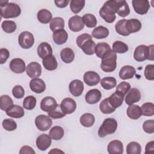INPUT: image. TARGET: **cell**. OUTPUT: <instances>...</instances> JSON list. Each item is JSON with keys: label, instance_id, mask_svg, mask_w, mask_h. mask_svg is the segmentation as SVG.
<instances>
[{"label": "cell", "instance_id": "cell-1", "mask_svg": "<svg viewBox=\"0 0 154 154\" xmlns=\"http://www.w3.org/2000/svg\"><path fill=\"white\" fill-rule=\"evenodd\" d=\"M76 42L78 47H79L83 52L89 55L94 54L96 44L93 41L91 35L87 33H84L79 35L76 40Z\"/></svg>", "mask_w": 154, "mask_h": 154}, {"label": "cell", "instance_id": "cell-2", "mask_svg": "<svg viewBox=\"0 0 154 154\" xmlns=\"http://www.w3.org/2000/svg\"><path fill=\"white\" fill-rule=\"evenodd\" d=\"M134 58L138 61H144L146 60H153V45H151L150 46H146L141 45L138 46L134 53Z\"/></svg>", "mask_w": 154, "mask_h": 154}, {"label": "cell", "instance_id": "cell-3", "mask_svg": "<svg viewBox=\"0 0 154 154\" xmlns=\"http://www.w3.org/2000/svg\"><path fill=\"white\" fill-rule=\"evenodd\" d=\"M117 54L112 50L108 51L102 58L100 64L102 70L105 72H112L117 67Z\"/></svg>", "mask_w": 154, "mask_h": 154}, {"label": "cell", "instance_id": "cell-4", "mask_svg": "<svg viewBox=\"0 0 154 154\" xmlns=\"http://www.w3.org/2000/svg\"><path fill=\"white\" fill-rule=\"evenodd\" d=\"M106 2L112 9L114 13L119 14L120 17H126L130 13V8L126 1L109 0L106 1Z\"/></svg>", "mask_w": 154, "mask_h": 154}, {"label": "cell", "instance_id": "cell-5", "mask_svg": "<svg viewBox=\"0 0 154 154\" xmlns=\"http://www.w3.org/2000/svg\"><path fill=\"white\" fill-rule=\"evenodd\" d=\"M117 128V122L112 118L104 120L98 130V135L100 138L105 137L108 134H114Z\"/></svg>", "mask_w": 154, "mask_h": 154}, {"label": "cell", "instance_id": "cell-6", "mask_svg": "<svg viewBox=\"0 0 154 154\" xmlns=\"http://www.w3.org/2000/svg\"><path fill=\"white\" fill-rule=\"evenodd\" d=\"M0 10L2 17L5 19L17 17L21 13L20 7L13 2H8L7 5L0 7Z\"/></svg>", "mask_w": 154, "mask_h": 154}, {"label": "cell", "instance_id": "cell-7", "mask_svg": "<svg viewBox=\"0 0 154 154\" xmlns=\"http://www.w3.org/2000/svg\"><path fill=\"white\" fill-rule=\"evenodd\" d=\"M18 42L22 48L28 49L33 46L34 43V37L30 32L26 31H23L19 35Z\"/></svg>", "mask_w": 154, "mask_h": 154}, {"label": "cell", "instance_id": "cell-8", "mask_svg": "<svg viewBox=\"0 0 154 154\" xmlns=\"http://www.w3.org/2000/svg\"><path fill=\"white\" fill-rule=\"evenodd\" d=\"M52 121L50 117L40 114L35 119V125L37 128L40 131H46L48 130L52 126Z\"/></svg>", "mask_w": 154, "mask_h": 154}, {"label": "cell", "instance_id": "cell-9", "mask_svg": "<svg viewBox=\"0 0 154 154\" xmlns=\"http://www.w3.org/2000/svg\"><path fill=\"white\" fill-rule=\"evenodd\" d=\"M99 14L107 23H112L116 18V13L106 2L100 9Z\"/></svg>", "mask_w": 154, "mask_h": 154}, {"label": "cell", "instance_id": "cell-10", "mask_svg": "<svg viewBox=\"0 0 154 154\" xmlns=\"http://www.w3.org/2000/svg\"><path fill=\"white\" fill-rule=\"evenodd\" d=\"M58 106L55 99L51 96H46L43 98L40 102L41 109L48 113L55 110Z\"/></svg>", "mask_w": 154, "mask_h": 154}, {"label": "cell", "instance_id": "cell-11", "mask_svg": "<svg viewBox=\"0 0 154 154\" xmlns=\"http://www.w3.org/2000/svg\"><path fill=\"white\" fill-rule=\"evenodd\" d=\"M132 3L134 11L141 15L146 14L150 8V3L147 0H133Z\"/></svg>", "mask_w": 154, "mask_h": 154}, {"label": "cell", "instance_id": "cell-12", "mask_svg": "<svg viewBox=\"0 0 154 154\" xmlns=\"http://www.w3.org/2000/svg\"><path fill=\"white\" fill-rule=\"evenodd\" d=\"M60 108L64 114H72L76 108V102L70 97L64 98L61 102Z\"/></svg>", "mask_w": 154, "mask_h": 154}, {"label": "cell", "instance_id": "cell-13", "mask_svg": "<svg viewBox=\"0 0 154 154\" xmlns=\"http://www.w3.org/2000/svg\"><path fill=\"white\" fill-rule=\"evenodd\" d=\"M69 29L73 32H79L84 29V23L82 18L78 15L71 17L68 22Z\"/></svg>", "mask_w": 154, "mask_h": 154}, {"label": "cell", "instance_id": "cell-14", "mask_svg": "<svg viewBox=\"0 0 154 154\" xmlns=\"http://www.w3.org/2000/svg\"><path fill=\"white\" fill-rule=\"evenodd\" d=\"M41 65L37 62H31L26 67V72L27 75L31 78H36L42 74Z\"/></svg>", "mask_w": 154, "mask_h": 154}, {"label": "cell", "instance_id": "cell-15", "mask_svg": "<svg viewBox=\"0 0 154 154\" xmlns=\"http://www.w3.org/2000/svg\"><path fill=\"white\" fill-rule=\"evenodd\" d=\"M69 91L75 97L81 96L84 91V84L79 79H75L69 85Z\"/></svg>", "mask_w": 154, "mask_h": 154}, {"label": "cell", "instance_id": "cell-16", "mask_svg": "<svg viewBox=\"0 0 154 154\" xmlns=\"http://www.w3.org/2000/svg\"><path fill=\"white\" fill-rule=\"evenodd\" d=\"M11 70L15 73H22L26 69L25 63L22 59L16 58L13 59L9 64Z\"/></svg>", "mask_w": 154, "mask_h": 154}, {"label": "cell", "instance_id": "cell-17", "mask_svg": "<svg viewBox=\"0 0 154 154\" xmlns=\"http://www.w3.org/2000/svg\"><path fill=\"white\" fill-rule=\"evenodd\" d=\"M51 142L50 136L46 134H43L37 137L36 140V146L40 150L45 151L50 147Z\"/></svg>", "mask_w": 154, "mask_h": 154}, {"label": "cell", "instance_id": "cell-18", "mask_svg": "<svg viewBox=\"0 0 154 154\" xmlns=\"http://www.w3.org/2000/svg\"><path fill=\"white\" fill-rule=\"evenodd\" d=\"M84 82L88 86L97 85L100 81V76L94 71H88L85 72L83 76Z\"/></svg>", "mask_w": 154, "mask_h": 154}, {"label": "cell", "instance_id": "cell-19", "mask_svg": "<svg viewBox=\"0 0 154 154\" xmlns=\"http://www.w3.org/2000/svg\"><path fill=\"white\" fill-rule=\"evenodd\" d=\"M141 99V93L136 88H131L125 97V102L128 105L138 102Z\"/></svg>", "mask_w": 154, "mask_h": 154}, {"label": "cell", "instance_id": "cell-20", "mask_svg": "<svg viewBox=\"0 0 154 154\" xmlns=\"http://www.w3.org/2000/svg\"><path fill=\"white\" fill-rule=\"evenodd\" d=\"M101 97V92L96 88L90 90L85 96V101L89 104H95L99 102Z\"/></svg>", "mask_w": 154, "mask_h": 154}, {"label": "cell", "instance_id": "cell-21", "mask_svg": "<svg viewBox=\"0 0 154 154\" xmlns=\"http://www.w3.org/2000/svg\"><path fill=\"white\" fill-rule=\"evenodd\" d=\"M31 90L35 93H42L46 89V84L40 78H32L29 82Z\"/></svg>", "mask_w": 154, "mask_h": 154}, {"label": "cell", "instance_id": "cell-22", "mask_svg": "<svg viewBox=\"0 0 154 154\" xmlns=\"http://www.w3.org/2000/svg\"><path fill=\"white\" fill-rule=\"evenodd\" d=\"M107 150L109 154H122L123 152V144L119 140H112L108 144Z\"/></svg>", "mask_w": 154, "mask_h": 154}, {"label": "cell", "instance_id": "cell-23", "mask_svg": "<svg viewBox=\"0 0 154 154\" xmlns=\"http://www.w3.org/2000/svg\"><path fill=\"white\" fill-rule=\"evenodd\" d=\"M136 70L132 66H124L119 71V77L123 80L131 79L135 75Z\"/></svg>", "mask_w": 154, "mask_h": 154}, {"label": "cell", "instance_id": "cell-24", "mask_svg": "<svg viewBox=\"0 0 154 154\" xmlns=\"http://www.w3.org/2000/svg\"><path fill=\"white\" fill-rule=\"evenodd\" d=\"M5 112L7 116L15 119L21 118L25 114L23 108L17 105H12Z\"/></svg>", "mask_w": 154, "mask_h": 154}, {"label": "cell", "instance_id": "cell-25", "mask_svg": "<svg viewBox=\"0 0 154 154\" xmlns=\"http://www.w3.org/2000/svg\"><path fill=\"white\" fill-rule=\"evenodd\" d=\"M37 51L39 57L42 59L47 56L51 55L52 54V49L51 46L46 42L41 43L37 48Z\"/></svg>", "mask_w": 154, "mask_h": 154}, {"label": "cell", "instance_id": "cell-26", "mask_svg": "<svg viewBox=\"0 0 154 154\" xmlns=\"http://www.w3.org/2000/svg\"><path fill=\"white\" fill-rule=\"evenodd\" d=\"M52 37L54 42L57 45H61L66 42L68 38V34L66 31L64 29H60L54 32Z\"/></svg>", "mask_w": 154, "mask_h": 154}, {"label": "cell", "instance_id": "cell-27", "mask_svg": "<svg viewBox=\"0 0 154 154\" xmlns=\"http://www.w3.org/2000/svg\"><path fill=\"white\" fill-rule=\"evenodd\" d=\"M124 96L122 93L116 91L112 93L109 97L108 100L110 104L116 109L122 105L124 99Z\"/></svg>", "mask_w": 154, "mask_h": 154}, {"label": "cell", "instance_id": "cell-28", "mask_svg": "<svg viewBox=\"0 0 154 154\" xmlns=\"http://www.w3.org/2000/svg\"><path fill=\"white\" fill-rule=\"evenodd\" d=\"M126 28L128 32L131 34V33L136 32L140 30L141 23L137 19H131L126 20Z\"/></svg>", "mask_w": 154, "mask_h": 154}, {"label": "cell", "instance_id": "cell-29", "mask_svg": "<svg viewBox=\"0 0 154 154\" xmlns=\"http://www.w3.org/2000/svg\"><path fill=\"white\" fill-rule=\"evenodd\" d=\"M43 67L48 70H54L57 68L58 63L55 57L51 55L46 57L42 60Z\"/></svg>", "mask_w": 154, "mask_h": 154}, {"label": "cell", "instance_id": "cell-30", "mask_svg": "<svg viewBox=\"0 0 154 154\" xmlns=\"http://www.w3.org/2000/svg\"><path fill=\"white\" fill-rule=\"evenodd\" d=\"M126 113L128 116L133 120H137L139 119L142 115V111L141 108L137 105H131L128 106Z\"/></svg>", "mask_w": 154, "mask_h": 154}, {"label": "cell", "instance_id": "cell-31", "mask_svg": "<svg viewBox=\"0 0 154 154\" xmlns=\"http://www.w3.org/2000/svg\"><path fill=\"white\" fill-rule=\"evenodd\" d=\"M60 57L64 63L69 64L73 61L75 58V54L72 49L65 48L61 51Z\"/></svg>", "mask_w": 154, "mask_h": 154}, {"label": "cell", "instance_id": "cell-32", "mask_svg": "<svg viewBox=\"0 0 154 154\" xmlns=\"http://www.w3.org/2000/svg\"><path fill=\"white\" fill-rule=\"evenodd\" d=\"M110 50H111L110 46L108 43L105 42H100L96 45L94 53L97 57L102 58Z\"/></svg>", "mask_w": 154, "mask_h": 154}, {"label": "cell", "instance_id": "cell-33", "mask_svg": "<svg viewBox=\"0 0 154 154\" xmlns=\"http://www.w3.org/2000/svg\"><path fill=\"white\" fill-rule=\"evenodd\" d=\"M91 35L97 39L105 38L109 35V30L103 26H99L93 30Z\"/></svg>", "mask_w": 154, "mask_h": 154}, {"label": "cell", "instance_id": "cell-34", "mask_svg": "<svg viewBox=\"0 0 154 154\" xmlns=\"http://www.w3.org/2000/svg\"><path fill=\"white\" fill-rule=\"evenodd\" d=\"M79 121L83 126L89 128L94 125L95 122V117L91 113H84L80 117Z\"/></svg>", "mask_w": 154, "mask_h": 154}, {"label": "cell", "instance_id": "cell-35", "mask_svg": "<svg viewBox=\"0 0 154 154\" xmlns=\"http://www.w3.org/2000/svg\"><path fill=\"white\" fill-rule=\"evenodd\" d=\"M37 17L40 22L45 24L49 23L52 20V15L48 10L41 9L38 11Z\"/></svg>", "mask_w": 154, "mask_h": 154}, {"label": "cell", "instance_id": "cell-36", "mask_svg": "<svg viewBox=\"0 0 154 154\" xmlns=\"http://www.w3.org/2000/svg\"><path fill=\"white\" fill-rule=\"evenodd\" d=\"M50 29L55 32L60 29H63L64 28V20L60 17H55L52 19L49 24Z\"/></svg>", "mask_w": 154, "mask_h": 154}, {"label": "cell", "instance_id": "cell-37", "mask_svg": "<svg viewBox=\"0 0 154 154\" xmlns=\"http://www.w3.org/2000/svg\"><path fill=\"white\" fill-rule=\"evenodd\" d=\"M100 85L105 90H111L114 88L117 84V80L114 77H105L101 79Z\"/></svg>", "mask_w": 154, "mask_h": 154}, {"label": "cell", "instance_id": "cell-38", "mask_svg": "<svg viewBox=\"0 0 154 154\" xmlns=\"http://www.w3.org/2000/svg\"><path fill=\"white\" fill-rule=\"evenodd\" d=\"M64 133V129L62 127L55 126L51 129L49 135L54 140H60L63 138Z\"/></svg>", "mask_w": 154, "mask_h": 154}, {"label": "cell", "instance_id": "cell-39", "mask_svg": "<svg viewBox=\"0 0 154 154\" xmlns=\"http://www.w3.org/2000/svg\"><path fill=\"white\" fill-rule=\"evenodd\" d=\"M99 109L101 112L105 114H111L114 112L116 108H114L109 102L108 97L104 99L100 103Z\"/></svg>", "mask_w": 154, "mask_h": 154}, {"label": "cell", "instance_id": "cell-40", "mask_svg": "<svg viewBox=\"0 0 154 154\" xmlns=\"http://www.w3.org/2000/svg\"><path fill=\"white\" fill-rule=\"evenodd\" d=\"M85 3V1L84 0H72L70 2L71 11L75 14H78L84 7Z\"/></svg>", "mask_w": 154, "mask_h": 154}, {"label": "cell", "instance_id": "cell-41", "mask_svg": "<svg viewBox=\"0 0 154 154\" xmlns=\"http://www.w3.org/2000/svg\"><path fill=\"white\" fill-rule=\"evenodd\" d=\"M126 19H122L119 20L116 25H115V29L116 32L123 36H128L130 34L128 32L126 28Z\"/></svg>", "mask_w": 154, "mask_h": 154}, {"label": "cell", "instance_id": "cell-42", "mask_svg": "<svg viewBox=\"0 0 154 154\" xmlns=\"http://www.w3.org/2000/svg\"><path fill=\"white\" fill-rule=\"evenodd\" d=\"M128 46L122 41H116L112 44V51L117 53L123 54L128 51Z\"/></svg>", "mask_w": 154, "mask_h": 154}, {"label": "cell", "instance_id": "cell-43", "mask_svg": "<svg viewBox=\"0 0 154 154\" xmlns=\"http://www.w3.org/2000/svg\"><path fill=\"white\" fill-rule=\"evenodd\" d=\"M141 152V147L140 144L135 141L129 143L126 146L127 154H140Z\"/></svg>", "mask_w": 154, "mask_h": 154}, {"label": "cell", "instance_id": "cell-44", "mask_svg": "<svg viewBox=\"0 0 154 154\" xmlns=\"http://www.w3.org/2000/svg\"><path fill=\"white\" fill-rule=\"evenodd\" d=\"M82 19L84 25L88 28H94L97 24V19L96 17L92 14H85L82 16Z\"/></svg>", "mask_w": 154, "mask_h": 154}, {"label": "cell", "instance_id": "cell-45", "mask_svg": "<svg viewBox=\"0 0 154 154\" xmlns=\"http://www.w3.org/2000/svg\"><path fill=\"white\" fill-rule=\"evenodd\" d=\"M142 114L144 116L151 117L154 114V104L152 102H146L141 106Z\"/></svg>", "mask_w": 154, "mask_h": 154}, {"label": "cell", "instance_id": "cell-46", "mask_svg": "<svg viewBox=\"0 0 154 154\" xmlns=\"http://www.w3.org/2000/svg\"><path fill=\"white\" fill-rule=\"evenodd\" d=\"M1 27L5 32L12 33L16 31L17 25L13 20H4L2 23Z\"/></svg>", "mask_w": 154, "mask_h": 154}, {"label": "cell", "instance_id": "cell-47", "mask_svg": "<svg viewBox=\"0 0 154 154\" xmlns=\"http://www.w3.org/2000/svg\"><path fill=\"white\" fill-rule=\"evenodd\" d=\"M13 105V101L12 99L8 95H2L0 97V108L2 110L5 111Z\"/></svg>", "mask_w": 154, "mask_h": 154}, {"label": "cell", "instance_id": "cell-48", "mask_svg": "<svg viewBox=\"0 0 154 154\" xmlns=\"http://www.w3.org/2000/svg\"><path fill=\"white\" fill-rule=\"evenodd\" d=\"M36 103L37 100L34 96H28L24 99L23 101V106L26 109L32 110L35 108Z\"/></svg>", "mask_w": 154, "mask_h": 154}, {"label": "cell", "instance_id": "cell-49", "mask_svg": "<svg viewBox=\"0 0 154 154\" xmlns=\"http://www.w3.org/2000/svg\"><path fill=\"white\" fill-rule=\"evenodd\" d=\"M2 126L6 131H13L17 128V123L11 119H6L2 122Z\"/></svg>", "mask_w": 154, "mask_h": 154}, {"label": "cell", "instance_id": "cell-50", "mask_svg": "<svg viewBox=\"0 0 154 154\" xmlns=\"http://www.w3.org/2000/svg\"><path fill=\"white\" fill-rule=\"evenodd\" d=\"M145 78L149 81L154 80V65L148 64L146 66L144 72Z\"/></svg>", "mask_w": 154, "mask_h": 154}, {"label": "cell", "instance_id": "cell-51", "mask_svg": "<svg viewBox=\"0 0 154 154\" xmlns=\"http://www.w3.org/2000/svg\"><path fill=\"white\" fill-rule=\"evenodd\" d=\"M143 129L147 134H153L154 132V120L151 119L145 121L143 124Z\"/></svg>", "mask_w": 154, "mask_h": 154}, {"label": "cell", "instance_id": "cell-52", "mask_svg": "<svg viewBox=\"0 0 154 154\" xmlns=\"http://www.w3.org/2000/svg\"><path fill=\"white\" fill-rule=\"evenodd\" d=\"M12 94L14 97L17 99H21L24 96L25 90L24 88L19 85H15L12 90Z\"/></svg>", "mask_w": 154, "mask_h": 154}, {"label": "cell", "instance_id": "cell-53", "mask_svg": "<svg viewBox=\"0 0 154 154\" xmlns=\"http://www.w3.org/2000/svg\"><path fill=\"white\" fill-rule=\"evenodd\" d=\"M130 89H131L130 84L125 81L121 82L116 87V91L122 93L123 95L126 94Z\"/></svg>", "mask_w": 154, "mask_h": 154}, {"label": "cell", "instance_id": "cell-54", "mask_svg": "<svg viewBox=\"0 0 154 154\" xmlns=\"http://www.w3.org/2000/svg\"><path fill=\"white\" fill-rule=\"evenodd\" d=\"M9 56V51L5 48H1L0 49V63L2 64L5 63Z\"/></svg>", "mask_w": 154, "mask_h": 154}, {"label": "cell", "instance_id": "cell-55", "mask_svg": "<svg viewBox=\"0 0 154 154\" xmlns=\"http://www.w3.org/2000/svg\"><path fill=\"white\" fill-rule=\"evenodd\" d=\"M66 114H64L63 112H60L58 111L54 110L53 111L48 112V116L54 119H61L63 118L65 116Z\"/></svg>", "mask_w": 154, "mask_h": 154}, {"label": "cell", "instance_id": "cell-56", "mask_svg": "<svg viewBox=\"0 0 154 154\" xmlns=\"http://www.w3.org/2000/svg\"><path fill=\"white\" fill-rule=\"evenodd\" d=\"M20 154H35V152L34 149L28 146H23L20 148L19 151Z\"/></svg>", "mask_w": 154, "mask_h": 154}, {"label": "cell", "instance_id": "cell-57", "mask_svg": "<svg viewBox=\"0 0 154 154\" xmlns=\"http://www.w3.org/2000/svg\"><path fill=\"white\" fill-rule=\"evenodd\" d=\"M69 0H60V1H55L54 2L57 7L59 8H64L67 7L68 4L69 3Z\"/></svg>", "mask_w": 154, "mask_h": 154}, {"label": "cell", "instance_id": "cell-58", "mask_svg": "<svg viewBox=\"0 0 154 154\" xmlns=\"http://www.w3.org/2000/svg\"><path fill=\"white\" fill-rule=\"evenodd\" d=\"M154 150V141H151L147 143L145 147V153H149Z\"/></svg>", "mask_w": 154, "mask_h": 154}, {"label": "cell", "instance_id": "cell-59", "mask_svg": "<svg viewBox=\"0 0 154 154\" xmlns=\"http://www.w3.org/2000/svg\"><path fill=\"white\" fill-rule=\"evenodd\" d=\"M49 153H63L64 152L60 150H59L58 149H54L52 150H51L49 152Z\"/></svg>", "mask_w": 154, "mask_h": 154}]
</instances>
